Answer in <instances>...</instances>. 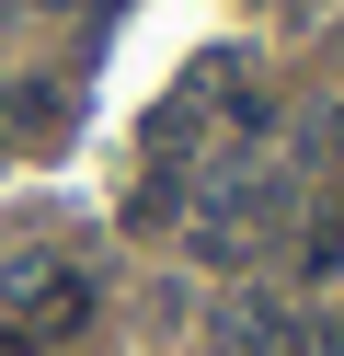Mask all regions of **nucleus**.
<instances>
[{
    "instance_id": "nucleus-2",
    "label": "nucleus",
    "mask_w": 344,
    "mask_h": 356,
    "mask_svg": "<svg viewBox=\"0 0 344 356\" xmlns=\"http://www.w3.org/2000/svg\"><path fill=\"white\" fill-rule=\"evenodd\" d=\"M275 218H287V184H275V172H241L229 195H206L195 253H206V264H252V253L275 241Z\"/></svg>"
},
{
    "instance_id": "nucleus-3",
    "label": "nucleus",
    "mask_w": 344,
    "mask_h": 356,
    "mask_svg": "<svg viewBox=\"0 0 344 356\" xmlns=\"http://www.w3.org/2000/svg\"><path fill=\"white\" fill-rule=\"evenodd\" d=\"M264 356H344V333L321 322V310H298V322H275V333H264Z\"/></svg>"
},
{
    "instance_id": "nucleus-1",
    "label": "nucleus",
    "mask_w": 344,
    "mask_h": 356,
    "mask_svg": "<svg viewBox=\"0 0 344 356\" xmlns=\"http://www.w3.org/2000/svg\"><path fill=\"white\" fill-rule=\"evenodd\" d=\"M81 322H92V276H81L69 253H23V264H12V322H0V345L46 356V345H69Z\"/></svg>"
}]
</instances>
